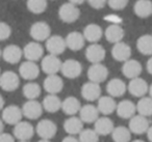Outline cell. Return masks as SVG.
Returning <instances> with one entry per match:
<instances>
[{
    "mask_svg": "<svg viewBox=\"0 0 152 142\" xmlns=\"http://www.w3.org/2000/svg\"><path fill=\"white\" fill-rule=\"evenodd\" d=\"M80 17V9L71 2L64 3L58 9V18L64 23H74Z\"/></svg>",
    "mask_w": 152,
    "mask_h": 142,
    "instance_id": "cell-1",
    "label": "cell"
},
{
    "mask_svg": "<svg viewBox=\"0 0 152 142\" xmlns=\"http://www.w3.org/2000/svg\"><path fill=\"white\" fill-rule=\"evenodd\" d=\"M20 85L19 76L13 71H7L0 74V87L4 91H15Z\"/></svg>",
    "mask_w": 152,
    "mask_h": 142,
    "instance_id": "cell-2",
    "label": "cell"
},
{
    "mask_svg": "<svg viewBox=\"0 0 152 142\" xmlns=\"http://www.w3.org/2000/svg\"><path fill=\"white\" fill-rule=\"evenodd\" d=\"M61 72L66 78L75 79L79 77L83 73V65L78 60L75 59H67L61 62Z\"/></svg>",
    "mask_w": 152,
    "mask_h": 142,
    "instance_id": "cell-3",
    "label": "cell"
},
{
    "mask_svg": "<svg viewBox=\"0 0 152 142\" xmlns=\"http://www.w3.org/2000/svg\"><path fill=\"white\" fill-rule=\"evenodd\" d=\"M29 34L36 42H44L50 36L51 28L46 22L39 21L31 25L29 29Z\"/></svg>",
    "mask_w": 152,
    "mask_h": 142,
    "instance_id": "cell-4",
    "label": "cell"
},
{
    "mask_svg": "<svg viewBox=\"0 0 152 142\" xmlns=\"http://www.w3.org/2000/svg\"><path fill=\"white\" fill-rule=\"evenodd\" d=\"M108 77V70L104 64L100 63H92L88 70V78L90 81L95 83H101L105 81Z\"/></svg>",
    "mask_w": 152,
    "mask_h": 142,
    "instance_id": "cell-5",
    "label": "cell"
},
{
    "mask_svg": "<svg viewBox=\"0 0 152 142\" xmlns=\"http://www.w3.org/2000/svg\"><path fill=\"white\" fill-rule=\"evenodd\" d=\"M42 71L47 75H53L61 72V61L57 57V55L48 54L45 57H43L42 62H41Z\"/></svg>",
    "mask_w": 152,
    "mask_h": 142,
    "instance_id": "cell-6",
    "label": "cell"
},
{
    "mask_svg": "<svg viewBox=\"0 0 152 142\" xmlns=\"http://www.w3.org/2000/svg\"><path fill=\"white\" fill-rule=\"evenodd\" d=\"M22 51H23V56L26 58V60L34 61V62L40 60L44 54V49L42 45L36 41L26 44Z\"/></svg>",
    "mask_w": 152,
    "mask_h": 142,
    "instance_id": "cell-7",
    "label": "cell"
},
{
    "mask_svg": "<svg viewBox=\"0 0 152 142\" xmlns=\"http://www.w3.org/2000/svg\"><path fill=\"white\" fill-rule=\"evenodd\" d=\"M57 132V127L50 119H42L37 125V133L42 139L53 138Z\"/></svg>",
    "mask_w": 152,
    "mask_h": 142,
    "instance_id": "cell-8",
    "label": "cell"
},
{
    "mask_svg": "<svg viewBox=\"0 0 152 142\" xmlns=\"http://www.w3.org/2000/svg\"><path fill=\"white\" fill-rule=\"evenodd\" d=\"M22 113L23 116H25L28 119H38L43 113V106L41 103H39L37 100H28L26 103H24L22 107Z\"/></svg>",
    "mask_w": 152,
    "mask_h": 142,
    "instance_id": "cell-9",
    "label": "cell"
},
{
    "mask_svg": "<svg viewBox=\"0 0 152 142\" xmlns=\"http://www.w3.org/2000/svg\"><path fill=\"white\" fill-rule=\"evenodd\" d=\"M67 45L66 41L61 36H50L46 40V50L49 52V54L57 55L65 52Z\"/></svg>",
    "mask_w": 152,
    "mask_h": 142,
    "instance_id": "cell-10",
    "label": "cell"
},
{
    "mask_svg": "<svg viewBox=\"0 0 152 142\" xmlns=\"http://www.w3.org/2000/svg\"><path fill=\"white\" fill-rule=\"evenodd\" d=\"M22 109L16 105H10L2 110V120L7 125H15L22 120Z\"/></svg>",
    "mask_w": 152,
    "mask_h": 142,
    "instance_id": "cell-11",
    "label": "cell"
},
{
    "mask_svg": "<svg viewBox=\"0 0 152 142\" xmlns=\"http://www.w3.org/2000/svg\"><path fill=\"white\" fill-rule=\"evenodd\" d=\"M129 119H130V120H129L128 129L130 130V132L137 134V135H142V134L146 133L150 127L149 120H148L147 117L144 116V115L134 114Z\"/></svg>",
    "mask_w": 152,
    "mask_h": 142,
    "instance_id": "cell-12",
    "label": "cell"
},
{
    "mask_svg": "<svg viewBox=\"0 0 152 142\" xmlns=\"http://www.w3.org/2000/svg\"><path fill=\"white\" fill-rule=\"evenodd\" d=\"M105 50L101 45L93 43L86 50V58L91 63H100L105 58Z\"/></svg>",
    "mask_w": 152,
    "mask_h": 142,
    "instance_id": "cell-13",
    "label": "cell"
},
{
    "mask_svg": "<svg viewBox=\"0 0 152 142\" xmlns=\"http://www.w3.org/2000/svg\"><path fill=\"white\" fill-rule=\"evenodd\" d=\"M34 134V129L32 125L28 121H19L14 128V137L18 140H29Z\"/></svg>",
    "mask_w": 152,
    "mask_h": 142,
    "instance_id": "cell-14",
    "label": "cell"
},
{
    "mask_svg": "<svg viewBox=\"0 0 152 142\" xmlns=\"http://www.w3.org/2000/svg\"><path fill=\"white\" fill-rule=\"evenodd\" d=\"M19 73L23 79L28 80V81H32V80L37 79L40 74V67H38L34 61L26 60L21 63L19 67Z\"/></svg>",
    "mask_w": 152,
    "mask_h": 142,
    "instance_id": "cell-15",
    "label": "cell"
},
{
    "mask_svg": "<svg viewBox=\"0 0 152 142\" xmlns=\"http://www.w3.org/2000/svg\"><path fill=\"white\" fill-rule=\"evenodd\" d=\"M81 96L89 102L98 100L101 96V87L99 83H95L92 81L85 83L81 87Z\"/></svg>",
    "mask_w": 152,
    "mask_h": 142,
    "instance_id": "cell-16",
    "label": "cell"
},
{
    "mask_svg": "<svg viewBox=\"0 0 152 142\" xmlns=\"http://www.w3.org/2000/svg\"><path fill=\"white\" fill-rule=\"evenodd\" d=\"M127 89H128L130 94H132L133 96L142 98V96H145V94L148 92L149 86H148L147 82L144 79L137 77V78H133V79H130V82H129Z\"/></svg>",
    "mask_w": 152,
    "mask_h": 142,
    "instance_id": "cell-17",
    "label": "cell"
},
{
    "mask_svg": "<svg viewBox=\"0 0 152 142\" xmlns=\"http://www.w3.org/2000/svg\"><path fill=\"white\" fill-rule=\"evenodd\" d=\"M112 56L117 61H124L128 60L131 56V48L128 44L124 42H118L114 44V47L112 48Z\"/></svg>",
    "mask_w": 152,
    "mask_h": 142,
    "instance_id": "cell-18",
    "label": "cell"
},
{
    "mask_svg": "<svg viewBox=\"0 0 152 142\" xmlns=\"http://www.w3.org/2000/svg\"><path fill=\"white\" fill-rule=\"evenodd\" d=\"M5 62L11 63V64H16L21 60L23 56V51L17 45H9L2 51V55Z\"/></svg>",
    "mask_w": 152,
    "mask_h": 142,
    "instance_id": "cell-19",
    "label": "cell"
},
{
    "mask_svg": "<svg viewBox=\"0 0 152 142\" xmlns=\"http://www.w3.org/2000/svg\"><path fill=\"white\" fill-rule=\"evenodd\" d=\"M64 82L63 79L57 74L48 75L44 80V88L48 93L56 94L63 90Z\"/></svg>",
    "mask_w": 152,
    "mask_h": 142,
    "instance_id": "cell-20",
    "label": "cell"
},
{
    "mask_svg": "<svg viewBox=\"0 0 152 142\" xmlns=\"http://www.w3.org/2000/svg\"><path fill=\"white\" fill-rule=\"evenodd\" d=\"M117 114L119 117L123 119L131 118L137 112V106L133 102L129 100H123L119 104H117L116 107Z\"/></svg>",
    "mask_w": 152,
    "mask_h": 142,
    "instance_id": "cell-21",
    "label": "cell"
},
{
    "mask_svg": "<svg viewBox=\"0 0 152 142\" xmlns=\"http://www.w3.org/2000/svg\"><path fill=\"white\" fill-rule=\"evenodd\" d=\"M142 64L135 59H130L124 61V64L122 67V73L128 79H133L141 75L142 73Z\"/></svg>",
    "mask_w": 152,
    "mask_h": 142,
    "instance_id": "cell-22",
    "label": "cell"
},
{
    "mask_svg": "<svg viewBox=\"0 0 152 142\" xmlns=\"http://www.w3.org/2000/svg\"><path fill=\"white\" fill-rule=\"evenodd\" d=\"M67 48L72 51H79L85 47V36L78 31H72L65 38Z\"/></svg>",
    "mask_w": 152,
    "mask_h": 142,
    "instance_id": "cell-23",
    "label": "cell"
},
{
    "mask_svg": "<svg viewBox=\"0 0 152 142\" xmlns=\"http://www.w3.org/2000/svg\"><path fill=\"white\" fill-rule=\"evenodd\" d=\"M106 90H107V93L110 96L118 98V96H122L126 92L127 85L123 80L119 79V78H114L107 83Z\"/></svg>",
    "mask_w": 152,
    "mask_h": 142,
    "instance_id": "cell-24",
    "label": "cell"
},
{
    "mask_svg": "<svg viewBox=\"0 0 152 142\" xmlns=\"http://www.w3.org/2000/svg\"><path fill=\"white\" fill-rule=\"evenodd\" d=\"M83 34L86 41L93 44V43H97L101 40L103 31H102V28L97 24H89L83 28Z\"/></svg>",
    "mask_w": 152,
    "mask_h": 142,
    "instance_id": "cell-25",
    "label": "cell"
},
{
    "mask_svg": "<svg viewBox=\"0 0 152 142\" xmlns=\"http://www.w3.org/2000/svg\"><path fill=\"white\" fill-rule=\"evenodd\" d=\"M116 107H117V103L113 96H100L98 99L97 109L99 111V113H102L104 115H110L114 111H116Z\"/></svg>",
    "mask_w": 152,
    "mask_h": 142,
    "instance_id": "cell-26",
    "label": "cell"
},
{
    "mask_svg": "<svg viewBox=\"0 0 152 142\" xmlns=\"http://www.w3.org/2000/svg\"><path fill=\"white\" fill-rule=\"evenodd\" d=\"M98 117H99V111H98L97 107H95L94 105L91 104L85 105L79 110V118L83 122H87V123L95 122Z\"/></svg>",
    "mask_w": 152,
    "mask_h": 142,
    "instance_id": "cell-27",
    "label": "cell"
},
{
    "mask_svg": "<svg viewBox=\"0 0 152 142\" xmlns=\"http://www.w3.org/2000/svg\"><path fill=\"white\" fill-rule=\"evenodd\" d=\"M114 128H115L114 122L112 121V119L106 116H103V117H98V118L96 119L94 130H95L96 133L99 136L100 135L106 136V135L112 134Z\"/></svg>",
    "mask_w": 152,
    "mask_h": 142,
    "instance_id": "cell-28",
    "label": "cell"
},
{
    "mask_svg": "<svg viewBox=\"0 0 152 142\" xmlns=\"http://www.w3.org/2000/svg\"><path fill=\"white\" fill-rule=\"evenodd\" d=\"M104 36L107 42L112 44H116L118 42H121L125 36L124 29L118 24H112L110 25L104 31Z\"/></svg>",
    "mask_w": 152,
    "mask_h": 142,
    "instance_id": "cell-29",
    "label": "cell"
},
{
    "mask_svg": "<svg viewBox=\"0 0 152 142\" xmlns=\"http://www.w3.org/2000/svg\"><path fill=\"white\" fill-rule=\"evenodd\" d=\"M133 12L139 18L145 19L152 15L151 0H137L133 5Z\"/></svg>",
    "mask_w": 152,
    "mask_h": 142,
    "instance_id": "cell-30",
    "label": "cell"
},
{
    "mask_svg": "<svg viewBox=\"0 0 152 142\" xmlns=\"http://www.w3.org/2000/svg\"><path fill=\"white\" fill-rule=\"evenodd\" d=\"M64 129L69 135H77L83 130V121L79 117L72 115L65 120Z\"/></svg>",
    "mask_w": 152,
    "mask_h": 142,
    "instance_id": "cell-31",
    "label": "cell"
},
{
    "mask_svg": "<svg viewBox=\"0 0 152 142\" xmlns=\"http://www.w3.org/2000/svg\"><path fill=\"white\" fill-rule=\"evenodd\" d=\"M80 102L75 96H68L61 102V110L68 115H75L80 110Z\"/></svg>",
    "mask_w": 152,
    "mask_h": 142,
    "instance_id": "cell-32",
    "label": "cell"
},
{
    "mask_svg": "<svg viewBox=\"0 0 152 142\" xmlns=\"http://www.w3.org/2000/svg\"><path fill=\"white\" fill-rule=\"evenodd\" d=\"M43 109L49 113H55L61 108V101L56 94L49 93L43 100Z\"/></svg>",
    "mask_w": 152,
    "mask_h": 142,
    "instance_id": "cell-33",
    "label": "cell"
},
{
    "mask_svg": "<svg viewBox=\"0 0 152 142\" xmlns=\"http://www.w3.org/2000/svg\"><path fill=\"white\" fill-rule=\"evenodd\" d=\"M137 48L143 55H152V36L144 34L137 41Z\"/></svg>",
    "mask_w": 152,
    "mask_h": 142,
    "instance_id": "cell-34",
    "label": "cell"
},
{
    "mask_svg": "<svg viewBox=\"0 0 152 142\" xmlns=\"http://www.w3.org/2000/svg\"><path fill=\"white\" fill-rule=\"evenodd\" d=\"M137 111L139 114L144 116H151L152 115V98L151 96H142L137 102Z\"/></svg>",
    "mask_w": 152,
    "mask_h": 142,
    "instance_id": "cell-35",
    "label": "cell"
},
{
    "mask_svg": "<svg viewBox=\"0 0 152 142\" xmlns=\"http://www.w3.org/2000/svg\"><path fill=\"white\" fill-rule=\"evenodd\" d=\"M112 137L115 142H129L131 138L130 130L123 125L114 128L112 132Z\"/></svg>",
    "mask_w": 152,
    "mask_h": 142,
    "instance_id": "cell-36",
    "label": "cell"
},
{
    "mask_svg": "<svg viewBox=\"0 0 152 142\" xmlns=\"http://www.w3.org/2000/svg\"><path fill=\"white\" fill-rule=\"evenodd\" d=\"M23 94L27 100H37L41 94V87L36 82H28L23 86Z\"/></svg>",
    "mask_w": 152,
    "mask_h": 142,
    "instance_id": "cell-37",
    "label": "cell"
},
{
    "mask_svg": "<svg viewBox=\"0 0 152 142\" xmlns=\"http://www.w3.org/2000/svg\"><path fill=\"white\" fill-rule=\"evenodd\" d=\"M26 7L30 13L39 15L46 11L47 0H27Z\"/></svg>",
    "mask_w": 152,
    "mask_h": 142,
    "instance_id": "cell-38",
    "label": "cell"
},
{
    "mask_svg": "<svg viewBox=\"0 0 152 142\" xmlns=\"http://www.w3.org/2000/svg\"><path fill=\"white\" fill-rule=\"evenodd\" d=\"M99 135L95 130L86 129L79 133V142H98Z\"/></svg>",
    "mask_w": 152,
    "mask_h": 142,
    "instance_id": "cell-39",
    "label": "cell"
},
{
    "mask_svg": "<svg viewBox=\"0 0 152 142\" xmlns=\"http://www.w3.org/2000/svg\"><path fill=\"white\" fill-rule=\"evenodd\" d=\"M108 7L115 11H122L128 4V0H107Z\"/></svg>",
    "mask_w": 152,
    "mask_h": 142,
    "instance_id": "cell-40",
    "label": "cell"
},
{
    "mask_svg": "<svg viewBox=\"0 0 152 142\" xmlns=\"http://www.w3.org/2000/svg\"><path fill=\"white\" fill-rule=\"evenodd\" d=\"M12 28L5 22L0 21V41H5L11 36Z\"/></svg>",
    "mask_w": 152,
    "mask_h": 142,
    "instance_id": "cell-41",
    "label": "cell"
},
{
    "mask_svg": "<svg viewBox=\"0 0 152 142\" xmlns=\"http://www.w3.org/2000/svg\"><path fill=\"white\" fill-rule=\"evenodd\" d=\"M87 1L90 4V7L95 9H103L106 3H107V0H87Z\"/></svg>",
    "mask_w": 152,
    "mask_h": 142,
    "instance_id": "cell-42",
    "label": "cell"
},
{
    "mask_svg": "<svg viewBox=\"0 0 152 142\" xmlns=\"http://www.w3.org/2000/svg\"><path fill=\"white\" fill-rule=\"evenodd\" d=\"M0 142H15V138L11 134L1 133L0 134Z\"/></svg>",
    "mask_w": 152,
    "mask_h": 142,
    "instance_id": "cell-43",
    "label": "cell"
},
{
    "mask_svg": "<svg viewBox=\"0 0 152 142\" xmlns=\"http://www.w3.org/2000/svg\"><path fill=\"white\" fill-rule=\"evenodd\" d=\"M61 142H79V140L77 139V138L73 137V135H70V136H68V137L64 138Z\"/></svg>",
    "mask_w": 152,
    "mask_h": 142,
    "instance_id": "cell-44",
    "label": "cell"
},
{
    "mask_svg": "<svg viewBox=\"0 0 152 142\" xmlns=\"http://www.w3.org/2000/svg\"><path fill=\"white\" fill-rule=\"evenodd\" d=\"M147 71L150 75H152V57H150L147 61Z\"/></svg>",
    "mask_w": 152,
    "mask_h": 142,
    "instance_id": "cell-45",
    "label": "cell"
},
{
    "mask_svg": "<svg viewBox=\"0 0 152 142\" xmlns=\"http://www.w3.org/2000/svg\"><path fill=\"white\" fill-rule=\"evenodd\" d=\"M85 1H87V0H69V2L77 5V7H78V5H80V4H83Z\"/></svg>",
    "mask_w": 152,
    "mask_h": 142,
    "instance_id": "cell-46",
    "label": "cell"
},
{
    "mask_svg": "<svg viewBox=\"0 0 152 142\" xmlns=\"http://www.w3.org/2000/svg\"><path fill=\"white\" fill-rule=\"evenodd\" d=\"M146 133H147L148 139L150 140V142H152V125L151 127H149V129H148V131L146 132Z\"/></svg>",
    "mask_w": 152,
    "mask_h": 142,
    "instance_id": "cell-47",
    "label": "cell"
},
{
    "mask_svg": "<svg viewBox=\"0 0 152 142\" xmlns=\"http://www.w3.org/2000/svg\"><path fill=\"white\" fill-rule=\"evenodd\" d=\"M3 106H4V99H3V96L0 94V110H2Z\"/></svg>",
    "mask_w": 152,
    "mask_h": 142,
    "instance_id": "cell-48",
    "label": "cell"
},
{
    "mask_svg": "<svg viewBox=\"0 0 152 142\" xmlns=\"http://www.w3.org/2000/svg\"><path fill=\"white\" fill-rule=\"evenodd\" d=\"M3 129H4V125H3V120L0 118V134L3 132Z\"/></svg>",
    "mask_w": 152,
    "mask_h": 142,
    "instance_id": "cell-49",
    "label": "cell"
},
{
    "mask_svg": "<svg viewBox=\"0 0 152 142\" xmlns=\"http://www.w3.org/2000/svg\"><path fill=\"white\" fill-rule=\"evenodd\" d=\"M148 91H149V93H150V96L152 98V84L149 86V89H148Z\"/></svg>",
    "mask_w": 152,
    "mask_h": 142,
    "instance_id": "cell-50",
    "label": "cell"
},
{
    "mask_svg": "<svg viewBox=\"0 0 152 142\" xmlns=\"http://www.w3.org/2000/svg\"><path fill=\"white\" fill-rule=\"evenodd\" d=\"M38 142H50V140H49V139H42V140H40V141H38Z\"/></svg>",
    "mask_w": 152,
    "mask_h": 142,
    "instance_id": "cell-51",
    "label": "cell"
},
{
    "mask_svg": "<svg viewBox=\"0 0 152 142\" xmlns=\"http://www.w3.org/2000/svg\"><path fill=\"white\" fill-rule=\"evenodd\" d=\"M132 142H145V141H143V140H141V139H137V140H134V141H132Z\"/></svg>",
    "mask_w": 152,
    "mask_h": 142,
    "instance_id": "cell-52",
    "label": "cell"
},
{
    "mask_svg": "<svg viewBox=\"0 0 152 142\" xmlns=\"http://www.w3.org/2000/svg\"><path fill=\"white\" fill-rule=\"evenodd\" d=\"M19 142H28L27 140H19Z\"/></svg>",
    "mask_w": 152,
    "mask_h": 142,
    "instance_id": "cell-53",
    "label": "cell"
},
{
    "mask_svg": "<svg viewBox=\"0 0 152 142\" xmlns=\"http://www.w3.org/2000/svg\"><path fill=\"white\" fill-rule=\"evenodd\" d=\"M1 55H2V51H1V49H0V57H1Z\"/></svg>",
    "mask_w": 152,
    "mask_h": 142,
    "instance_id": "cell-54",
    "label": "cell"
},
{
    "mask_svg": "<svg viewBox=\"0 0 152 142\" xmlns=\"http://www.w3.org/2000/svg\"><path fill=\"white\" fill-rule=\"evenodd\" d=\"M0 74H1V70H0Z\"/></svg>",
    "mask_w": 152,
    "mask_h": 142,
    "instance_id": "cell-55",
    "label": "cell"
}]
</instances>
